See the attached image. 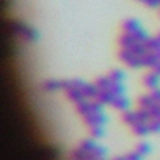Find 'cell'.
<instances>
[{
  "instance_id": "cell-1",
  "label": "cell",
  "mask_w": 160,
  "mask_h": 160,
  "mask_svg": "<svg viewBox=\"0 0 160 160\" xmlns=\"http://www.w3.org/2000/svg\"><path fill=\"white\" fill-rule=\"evenodd\" d=\"M151 34L136 18H127L118 34V61L128 69H146Z\"/></svg>"
},
{
  "instance_id": "cell-2",
  "label": "cell",
  "mask_w": 160,
  "mask_h": 160,
  "mask_svg": "<svg viewBox=\"0 0 160 160\" xmlns=\"http://www.w3.org/2000/svg\"><path fill=\"white\" fill-rule=\"evenodd\" d=\"M123 123L138 136L160 131V88L148 90L136 99L135 109L122 115Z\"/></svg>"
},
{
  "instance_id": "cell-3",
  "label": "cell",
  "mask_w": 160,
  "mask_h": 160,
  "mask_svg": "<svg viewBox=\"0 0 160 160\" xmlns=\"http://www.w3.org/2000/svg\"><path fill=\"white\" fill-rule=\"evenodd\" d=\"M93 83H95L96 99L101 104L111 106L112 109L122 114L131 108V101L127 91V74L123 69L114 68L104 75L98 77Z\"/></svg>"
},
{
  "instance_id": "cell-4",
  "label": "cell",
  "mask_w": 160,
  "mask_h": 160,
  "mask_svg": "<svg viewBox=\"0 0 160 160\" xmlns=\"http://www.w3.org/2000/svg\"><path fill=\"white\" fill-rule=\"evenodd\" d=\"M80 118L83 120L85 127L91 133L93 138H98L104 133L108 125V114L104 111V104H101L96 98H90L74 106Z\"/></svg>"
},
{
  "instance_id": "cell-5",
  "label": "cell",
  "mask_w": 160,
  "mask_h": 160,
  "mask_svg": "<svg viewBox=\"0 0 160 160\" xmlns=\"http://www.w3.org/2000/svg\"><path fill=\"white\" fill-rule=\"evenodd\" d=\"M59 91L68 98L74 106L90 98H96L95 93V83L85 82L80 78H71V80H61Z\"/></svg>"
},
{
  "instance_id": "cell-6",
  "label": "cell",
  "mask_w": 160,
  "mask_h": 160,
  "mask_svg": "<svg viewBox=\"0 0 160 160\" xmlns=\"http://www.w3.org/2000/svg\"><path fill=\"white\" fill-rule=\"evenodd\" d=\"M11 32L19 42L28 43V45L35 43V40H37V31L32 26H29L28 22H22V21L11 22Z\"/></svg>"
},
{
  "instance_id": "cell-7",
  "label": "cell",
  "mask_w": 160,
  "mask_h": 160,
  "mask_svg": "<svg viewBox=\"0 0 160 160\" xmlns=\"http://www.w3.org/2000/svg\"><path fill=\"white\" fill-rule=\"evenodd\" d=\"M142 85L146 90H157L160 88V74L154 71H146L142 75Z\"/></svg>"
},
{
  "instance_id": "cell-8",
  "label": "cell",
  "mask_w": 160,
  "mask_h": 160,
  "mask_svg": "<svg viewBox=\"0 0 160 160\" xmlns=\"http://www.w3.org/2000/svg\"><path fill=\"white\" fill-rule=\"evenodd\" d=\"M61 88V80H47L43 82V90L48 93H58Z\"/></svg>"
},
{
  "instance_id": "cell-9",
  "label": "cell",
  "mask_w": 160,
  "mask_h": 160,
  "mask_svg": "<svg viewBox=\"0 0 160 160\" xmlns=\"http://www.w3.org/2000/svg\"><path fill=\"white\" fill-rule=\"evenodd\" d=\"M136 2L148 8H160V0H136Z\"/></svg>"
}]
</instances>
